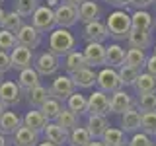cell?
I'll return each mask as SVG.
<instances>
[{
	"label": "cell",
	"mask_w": 156,
	"mask_h": 146,
	"mask_svg": "<svg viewBox=\"0 0 156 146\" xmlns=\"http://www.w3.org/2000/svg\"><path fill=\"white\" fill-rule=\"evenodd\" d=\"M31 26L37 29L39 33H51L55 29V10H51L49 6H39L35 10V14L31 16Z\"/></svg>",
	"instance_id": "5b68a950"
},
{
	"label": "cell",
	"mask_w": 156,
	"mask_h": 146,
	"mask_svg": "<svg viewBox=\"0 0 156 146\" xmlns=\"http://www.w3.org/2000/svg\"><path fill=\"white\" fill-rule=\"evenodd\" d=\"M4 111H6V107H4V103H2V101H0V117L4 115Z\"/></svg>",
	"instance_id": "816d5d0a"
},
{
	"label": "cell",
	"mask_w": 156,
	"mask_h": 146,
	"mask_svg": "<svg viewBox=\"0 0 156 146\" xmlns=\"http://www.w3.org/2000/svg\"><path fill=\"white\" fill-rule=\"evenodd\" d=\"M105 27L109 37H113L115 41H125V39H129V33L133 31V22H131V16L127 14V10H115L109 14Z\"/></svg>",
	"instance_id": "6da1fadb"
},
{
	"label": "cell",
	"mask_w": 156,
	"mask_h": 146,
	"mask_svg": "<svg viewBox=\"0 0 156 146\" xmlns=\"http://www.w3.org/2000/svg\"><path fill=\"white\" fill-rule=\"evenodd\" d=\"M43 113V117L49 121V123H55V119L58 117V113L62 111V103L57 99H53V97H49V99L45 101V103L41 105V109H39Z\"/></svg>",
	"instance_id": "d6a6232c"
},
{
	"label": "cell",
	"mask_w": 156,
	"mask_h": 146,
	"mask_svg": "<svg viewBox=\"0 0 156 146\" xmlns=\"http://www.w3.org/2000/svg\"><path fill=\"white\" fill-rule=\"evenodd\" d=\"M49 97H51V96H49V90H47L45 86L39 84L37 88H33V90L27 94V101H29V105H31V107H35V109H41V105L45 103Z\"/></svg>",
	"instance_id": "1f68e13d"
},
{
	"label": "cell",
	"mask_w": 156,
	"mask_h": 146,
	"mask_svg": "<svg viewBox=\"0 0 156 146\" xmlns=\"http://www.w3.org/2000/svg\"><path fill=\"white\" fill-rule=\"evenodd\" d=\"M37 146H55V144H51V142H47V140H45V142H39Z\"/></svg>",
	"instance_id": "f5cc1de1"
},
{
	"label": "cell",
	"mask_w": 156,
	"mask_h": 146,
	"mask_svg": "<svg viewBox=\"0 0 156 146\" xmlns=\"http://www.w3.org/2000/svg\"><path fill=\"white\" fill-rule=\"evenodd\" d=\"M136 109L140 111V115L156 113V92H150V94H143V96H140L139 103H136Z\"/></svg>",
	"instance_id": "8d00e7d4"
},
{
	"label": "cell",
	"mask_w": 156,
	"mask_h": 146,
	"mask_svg": "<svg viewBox=\"0 0 156 146\" xmlns=\"http://www.w3.org/2000/svg\"><path fill=\"white\" fill-rule=\"evenodd\" d=\"M65 4H68V6H72V8H78L80 4H84L86 0H62Z\"/></svg>",
	"instance_id": "7dc6e473"
},
{
	"label": "cell",
	"mask_w": 156,
	"mask_h": 146,
	"mask_svg": "<svg viewBox=\"0 0 156 146\" xmlns=\"http://www.w3.org/2000/svg\"><path fill=\"white\" fill-rule=\"evenodd\" d=\"M74 47H76V39L68 29L57 27L51 31V35H49V53H53L57 58L66 57L68 53L74 51Z\"/></svg>",
	"instance_id": "7a4b0ae2"
},
{
	"label": "cell",
	"mask_w": 156,
	"mask_h": 146,
	"mask_svg": "<svg viewBox=\"0 0 156 146\" xmlns=\"http://www.w3.org/2000/svg\"><path fill=\"white\" fill-rule=\"evenodd\" d=\"M10 68H12V62H10V53H4L0 51V72H8Z\"/></svg>",
	"instance_id": "ee69618b"
},
{
	"label": "cell",
	"mask_w": 156,
	"mask_h": 146,
	"mask_svg": "<svg viewBox=\"0 0 156 146\" xmlns=\"http://www.w3.org/2000/svg\"><path fill=\"white\" fill-rule=\"evenodd\" d=\"M12 144L14 146H37L39 144V134L22 125L16 130V134H14V142Z\"/></svg>",
	"instance_id": "484cf974"
},
{
	"label": "cell",
	"mask_w": 156,
	"mask_h": 146,
	"mask_svg": "<svg viewBox=\"0 0 156 146\" xmlns=\"http://www.w3.org/2000/svg\"><path fill=\"white\" fill-rule=\"evenodd\" d=\"M23 125V121H22V117H20L16 111H4V115L0 117V134H16V130L20 129V127Z\"/></svg>",
	"instance_id": "2e32d148"
},
{
	"label": "cell",
	"mask_w": 156,
	"mask_h": 146,
	"mask_svg": "<svg viewBox=\"0 0 156 146\" xmlns=\"http://www.w3.org/2000/svg\"><path fill=\"white\" fill-rule=\"evenodd\" d=\"M76 22H78V8H72V6H68L65 2H61L55 8V23H57V27L68 29V27L74 26Z\"/></svg>",
	"instance_id": "ba28073f"
},
{
	"label": "cell",
	"mask_w": 156,
	"mask_h": 146,
	"mask_svg": "<svg viewBox=\"0 0 156 146\" xmlns=\"http://www.w3.org/2000/svg\"><path fill=\"white\" fill-rule=\"evenodd\" d=\"M125 55H127V51L119 43H113V45L105 47V64H107V68L119 70V68L125 64Z\"/></svg>",
	"instance_id": "9a60e30c"
},
{
	"label": "cell",
	"mask_w": 156,
	"mask_h": 146,
	"mask_svg": "<svg viewBox=\"0 0 156 146\" xmlns=\"http://www.w3.org/2000/svg\"><path fill=\"white\" fill-rule=\"evenodd\" d=\"M107 2H109L111 6H115L117 10H125L127 6H129V2H131V0H107Z\"/></svg>",
	"instance_id": "bcb514c9"
},
{
	"label": "cell",
	"mask_w": 156,
	"mask_h": 146,
	"mask_svg": "<svg viewBox=\"0 0 156 146\" xmlns=\"http://www.w3.org/2000/svg\"><path fill=\"white\" fill-rule=\"evenodd\" d=\"M101 142H104V146H125V133L121 129L109 127L105 134L101 136Z\"/></svg>",
	"instance_id": "d590c367"
},
{
	"label": "cell",
	"mask_w": 156,
	"mask_h": 146,
	"mask_svg": "<svg viewBox=\"0 0 156 146\" xmlns=\"http://www.w3.org/2000/svg\"><path fill=\"white\" fill-rule=\"evenodd\" d=\"M92 142V136L86 127H76L68 133V144L70 146H88Z\"/></svg>",
	"instance_id": "4dcf8cb0"
},
{
	"label": "cell",
	"mask_w": 156,
	"mask_h": 146,
	"mask_svg": "<svg viewBox=\"0 0 156 146\" xmlns=\"http://www.w3.org/2000/svg\"><path fill=\"white\" fill-rule=\"evenodd\" d=\"M2 82H4V80H2V72H0V84H2Z\"/></svg>",
	"instance_id": "db71d44e"
},
{
	"label": "cell",
	"mask_w": 156,
	"mask_h": 146,
	"mask_svg": "<svg viewBox=\"0 0 156 146\" xmlns=\"http://www.w3.org/2000/svg\"><path fill=\"white\" fill-rule=\"evenodd\" d=\"M16 41H18L20 47H26L29 51H33V49H37L39 43H41V33H39L31 23H29V26L23 23V27L16 33Z\"/></svg>",
	"instance_id": "9c48e42d"
},
{
	"label": "cell",
	"mask_w": 156,
	"mask_h": 146,
	"mask_svg": "<svg viewBox=\"0 0 156 146\" xmlns=\"http://www.w3.org/2000/svg\"><path fill=\"white\" fill-rule=\"evenodd\" d=\"M135 90H136V94H139V96L156 92V78L150 76L148 72H140L139 78H136V82H135Z\"/></svg>",
	"instance_id": "f546056e"
},
{
	"label": "cell",
	"mask_w": 156,
	"mask_h": 146,
	"mask_svg": "<svg viewBox=\"0 0 156 146\" xmlns=\"http://www.w3.org/2000/svg\"><path fill=\"white\" fill-rule=\"evenodd\" d=\"M82 55H84L86 64L90 68L105 64V45L104 43H88L86 49L82 51Z\"/></svg>",
	"instance_id": "4fadbf2b"
},
{
	"label": "cell",
	"mask_w": 156,
	"mask_h": 146,
	"mask_svg": "<svg viewBox=\"0 0 156 146\" xmlns=\"http://www.w3.org/2000/svg\"><path fill=\"white\" fill-rule=\"evenodd\" d=\"M92 2H96V0H92Z\"/></svg>",
	"instance_id": "9f6ffc18"
},
{
	"label": "cell",
	"mask_w": 156,
	"mask_h": 146,
	"mask_svg": "<svg viewBox=\"0 0 156 146\" xmlns=\"http://www.w3.org/2000/svg\"><path fill=\"white\" fill-rule=\"evenodd\" d=\"M18 47V41H16V35L14 33L6 31V29H0V51L4 53H10Z\"/></svg>",
	"instance_id": "60d3db41"
},
{
	"label": "cell",
	"mask_w": 156,
	"mask_h": 146,
	"mask_svg": "<svg viewBox=\"0 0 156 146\" xmlns=\"http://www.w3.org/2000/svg\"><path fill=\"white\" fill-rule=\"evenodd\" d=\"M72 82H74L76 88H80V90H88V88H94L96 86V80H98V72L94 68L86 66L82 68V70H78L76 74H72Z\"/></svg>",
	"instance_id": "d6986e66"
},
{
	"label": "cell",
	"mask_w": 156,
	"mask_h": 146,
	"mask_svg": "<svg viewBox=\"0 0 156 146\" xmlns=\"http://www.w3.org/2000/svg\"><path fill=\"white\" fill-rule=\"evenodd\" d=\"M117 72H119V78H121V84L123 86H135L136 78H139V74H140L139 70H135V68H131L127 64H123Z\"/></svg>",
	"instance_id": "ab89813d"
},
{
	"label": "cell",
	"mask_w": 156,
	"mask_h": 146,
	"mask_svg": "<svg viewBox=\"0 0 156 146\" xmlns=\"http://www.w3.org/2000/svg\"><path fill=\"white\" fill-rule=\"evenodd\" d=\"M22 27H23V18L20 16L16 10H14V12H6L4 22H2V29H6V31H10V33L16 35Z\"/></svg>",
	"instance_id": "836d02e7"
},
{
	"label": "cell",
	"mask_w": 156,
	"mask_h": 146,
	"mask_svg": "<svg viewBox=\"0 0 156 146\" xmlns=\"http://www.w3.org/2000/svg\"><path fill=\"white\" fill-rule=\"evenodd\" d=\"M131 22H133L135 31L152 33V29H154V18L146 10H136V12H133L131 14Z\"/></svg>",
	"instance_id": "ac0fdd59"
},
{
	"label": "cell",
	"mask_w": 156,
	"mask_h": 146,
	"mask_svg": "<svg viewBox=\"0 0 156 146\" xmlns=\"http://www.w3.org/2000/svg\"><path fill=\"white\" fill-rule=\"evenodd\" d=\"M125 146H127V144H125Z\"/></svg>",
	"instance_id": "680465c9"
},
{
	"label": "cell",
	"mask_w": 156,
	"mask_h": 146,
	"mask_svg": "<svg viewBox=\"0 0 156 146\" xmlns=\"http://www.w3.org/2000/svg\"><path fill=\"white\" fill-rule=\"evenodd\" d=\"M74 92H76V86H74V82H72V78L68 74L55 76L53 84L49 86V96L57 101H66Z\"/></svg>",
	"instance_id": "3957f363"
},
{
	"label": "cell",
	"mask_w": 156,
	"mask_h": 146,
	"mask_svg": "<svg viewBox=\"0 0 156 146\" xmlns=\"http://www.w3.org/2000/svg\"><path fill=\"white\" fill-rule=\"evenodd\" d=\"M127 43H129L131 49H140V51H144V49H148L152 45V35L150 33H144V31H131L129 33V39H127Z\"/></svg>",
	"instance_id": "83f0119b"
},
{
	"label": "cell",
	"mask_w": 156,
	"mask_h": 146,
	"mask_svg": "<svg viewBox=\"0 0 156 146\" xmlns=\"http://www.w3.org/2000/svg\"><path fill=\"white\" fill-rule=\"evenodd\" d=\"M84 39L86 43H104L109 33H107V27L104 22L96 19V22H90V23H84Z\"/></svg>",
	"instance_id": "5bb4252c"
},
{
	"label": "cell",
	"mask_w": 156,
	"mask_h": 146,
	"mask_svg": "<svg viewBox=\"0 0 156 146\" xmlns=\"http://www.w3.org/2000/svg\"><path fill=\"white\" fill-rule=\"evenodd\" d=\"M146 58H148V57H146L144 51H140V49H129L127 55H125V64L140 72L146 66Z\"/></svg>",
	"instance_id": "f1b7e54d"
},
{
	"label": "cell",
	"mask_w": 156,
	"mask_h": 146,
	"mask_svg": "<svg viewBox=\"0 0 156 146\" xmlns=\"http://www.w3.org/2000/svg\"><path fill=\"white\" fill-rule=\"evenodd\" d=\"M23 127H27V129H31L33 133H43L45 130V127L49 125V121L43 117V113L39 109H31V111H27L26 115H23Z\"/></svg>",
	"instance_id": "ffe728a7"
},
{
	"label": "cell",
	"mask_w": 156,
	"mask_h": 146,
	"mask_svg": "<svg viewBox=\"0 0 156 146\" xmlns=\"http://www.w3.org/2000/svg\"><path fill=\"white\" fill-rule=\"evenodd\" d=\"M154 146H156V144H154Z\"/></svg>",
	"instance_id": "91938a15"
},
{
	"label": "cell",
	"mask_w": 156,
	"mask_h": 146,
	"mask_svg": "<svg viewBox=\"0 0 156 146\" xmlns=\"http://www.w3.org/2000/svg\"><path fill=\"white\" fill-rule=\"evenodd\" d=\"M20 99H22V90H20V86L12 80H4L2 84H0V101L4 103V107L18 105Z\"/></svg>",
	"instance_id": "8fae6325"
},
{
	"label": "cell",
	"mask_w": 156,
	"mask_h": 146,
	"mask_svg": "<svg viewBox=\"0 0 156 146\" xmlns=\"http://www.w3.org/2000/svg\"><path fill=\"white\" fill-rule=\"evenodd\" d=\"M43 134H45V140L55 146H62L65 142H68V133L62 127H58L57 123H49L45 127V130H43Z\"/></svg>",
	"instance_id": "603a6c76"
},
{
	"label": "cell",
	"mask_w": 156,
	"mask_h": 146,
	"mask_svg": "<svg viewBox=\"0 0 156 146\" xmlns=\"http://www.w3.org/2000/svg\"><path fill=\"white\" fill-rule=\"evenodd\" d=\"M4 16H6V12H4V10L0 8V29H2V22H4Z\"/></svg>",
	"instance_id": "c3c4849f"
},
{
	"label": "cell",
	"mask_w": 156,
	"mask_h": 146,
	"mask_svg": "<svg viewBox=\"0 0 156 146\" xmlns=\"http://www.w3.org/2000/svg\"><path fill=\"white\" fill-rule=\"evenodd\" d=\"M121 130L123 133H133V134L140 130V111L136 107L121 115Z\"/></svg>",
	"instance_id": "7402d4cb"
},
{
	"label": "cell",
	"mask_w": 156,
	"mask_h": 146,
	"mask_svg": "<svg viewBox=\"0 0 156 146\" xmlns=\"http://www.w3.org/2000/svg\"><path fill=\"white\" fill-rule=\"evenodd\" d=\"M154 55H156V47H154Z\"/></svg>",
	"instance_id": "11a10c76"
},
{
	"label": "cell",
	"mask_w": 156,
	"mask_h": 146,
	"mask_svg": "<svg viewBox=\"0 0 156 146\" xmlns=\"http://www.w3.org/2000/svg\"><path fill=\"white\" fill-rule=\"evenodd\" d=\"M10 62H12V68L18 72L26 70V68H31L33 66V51L18 45L14 51H10Z\"/></svg>",
	"instance_id": "30bf717a"
},
{
	"label": "cell",
	"mask_w": 156,
	"mask_h": 146,
	"mask_svg": "<svg viewBox=\"0 0 156 146\" xmlns=\"http://www.w3.org/2000/svg\"><path fill=\"white\" fill-rule=\"evenodd\" d=\"M33 68L39 76H55L57 70L61 68V58H57L53 53H41L35 61H33Z\"/></svg>",
	"instance_id": "8992f818"
},
{
	"label": "cell",
	"mask_w": 156,
	"mask_h": 146,
	"mask_svg": "<svg viewBox=\"0 0 156 146\" xmlns=\"http://www.w3.org/2000/svg\"><path fill=\"white\" fill-rule=\"evenodd\" d=\"M152 4H156V0H131L129 6L135 8V12H136V10H146L148 6H152Z\"/></svg>",
	"instance_id": "7bdbcfd3"
},
{
	"label": "cell",
	"mask_w": 156,
	"mask_h": 146,
	"mask_svg": "<svg viewBox=\"0 0 156 146\" xmlns=\"http://www.w3.org/2000/svg\"><path fill=\"white\" fill-rule=\"evenodd\" d=\"M66 109L72 111L74 115H86L88 113V97L82 96L80 92H74L70 97L66 99Z\"/></svg>",
	"instance_id": "4316f807"
},
{
	"label": "cell",
	"mask_w": 156,
	"mask_h": 146,
	"mask_svg": "<svg viewBox=\"0 0 156 146\" xmlns=\"http://www.w3.org/2000/svg\"><path fill=\"white\" fill-rule=\"evenodd\" d=\"M101 14V8L98 6V2H92V0H86L84 4L78 6V19L84 23H90V22H96Z\"/></svg>",
	"instance_id": "d4e9b609"
},
{
	"label": "cell",
	"mask_w": 156,
	"mask_h": 146,
	"mask_svg": "<svg viewBox=\"0 0 156 146\" xmlns=\"http://www.w3.org/2000/svg\"><path fill=\"white\" fill-rule=\"evenodd\" d=\"M55 123L58 127H62L66 133H70L72 129H76V127H78V115H74L72 111H68V109L62 107V111L58 113V117L55 119Z\"/></svg>",
	"instance_id": "e575fe53"
},
{
	"label": "cell",
	"mask_w": 156,
	"mask_h": 146,
	"mask_svg": "<svg viewBox=\"0 0 156 146\" xmlns=\"http://www.w3.org/2000/svg\"><path fill=\"white\" fill-rule=\"evenodd\" d=\"M127 146H154V144H152V140H150V136H146L144 133H140V130H139V133L133 134V138L129 140V144H127Z\"/></svg>",
	"instance_id": "b9f144b4"
},
{
	"label": "cell",
	"mask_w": 156,
	"mask_h": 146,
	"mask_svg": "<svg viewBox=\"0 0 156 146\" xmlns=\"http://www.w3.org/2000/svg\"><path fill=\"white\" fill-rule=\"evenodd\" d=\"M39 6H41V4H39V0H16V12L22 18L33 16Z\"/></svg>",
	"instance_id": "74e56055"
},
{
	"label": "cell",
	"mask_w": 156,
	"mask_h": 146,
	"mask_svg": "<svg viewBox=\"0 0 156 146\" xmlns=\"http://www.w3.org/2000/svg\"><path fill=\"white\" fill-rule=\"evenodd\" d=\"M88 146H104V142H101V140H92Z\"/></svg>",
	"instance_id": "681fc988"
},
{
	"label": "cell",
	"mask_w": 156,
	"mask_h": 146,
	"mask_svg": "<svg viewBox=\"0 0 156 146\" xmlns=\"http://www.w3.org/2000/svg\"><path fill=\"white\" fill-rule=\"evenodd\" d=\"M109 113V96L100 90H94L88 96V115H101Z\"/></svg>",
	"instance_id": "52a82bcc"
},
{
	"label": "cell",
	"mask_w": 156,
	"mask_h": 146,
	"mask_svg": "<svg viewBox=\"0 0 156 146\" xmlns=\"http://www.w3.org/2000/svg\"><path fill=\"white\" fill-rule=\"evenodd\" d=\"M0 2H2V0H0Z\"/></svg>",
	"instance_id": "6f0895ef"
},
{
	"label": "cell",
	"mask_w": 156,
	"mask_h": 146,
	"mask_svg": "<svg viewBox=\"0 0 156 146\" xmlns=\"http://www.w3.org/2000/svg\"><path fill=\"white\" fill-rule=\"evenodd\" d=\"M86 58L84 55H82V51H72V53H68V55L65 57V70H66V74L68 76H72V74H76L78 70H82V68H86Z\"/></svg>",
	"instance_id": "cb8c5ba5"
},
{
	"label": "cell",
	"mask_w": 156,
	"mask_h": 146,
	"mask_svg": "<svg viewBox=\"0 0 156 146\" xmlns=\"http://www.w3.org/2000/svg\"><path fill=\"white\" fill-rule=\"evenodd\" d=\"M86 129H88V133H90L92 140H101V136L109 129V123H107V119L101 117V115H88Z\"/></svg>",
	"instance_id": "e0dca14e"
},
{
	"label": "cell",
	"mask_w": 156,
	"mask_h": 146,
	"mask_svg": "<svg viewBox=\"0 0 156 146\" xmlns=\"http://www.w3.org/2000/svg\"><path fill=\"white\" fill-rule=\"evenodd\" d=\"M133 107H135V101L127 92L119 90V92H115V94H111V97H109V113L123 115L129 109H133Z\"/></svg>",
	"instance_id": "7c38bea8"
},
{
	"label": "cell",
	"mask_w": 156,
	"mask_h": 146,
	"mask_svg": "<svg viewBox=\"0 0 156 146\" xmlns=\"http://www.w3.org/2000/svg\"><path fill=\"white\" fill-rule=\"evenodd\" d=\"M39 78H41V76H39L37 72H35V68L31 66V68H26V70L20 72L16 84L20 86V90H22V92L29 94L33 88H37V86H39Z\"/></svg>",
	"instance_id": "44dd1931"
},
{
	"label": "cell",
	"mask_w": 156,
	"mask_h": 146,
	"mask_svg": "<svg viewBox=\"0 0 156 146\" xmlns=\"http://www.w3.org/2000/svg\"><path fill=\"white\" fill-rule=\"evenodd\" d=\"M146 72H148L150 76H154L156 78V55H152V57H148L146 58Z\"/></svg>",
	"instance_id": "f6af8a7d"
},
{
	"label": "cell",
	"mask_w": 156,
	"mask_h": 146,
	"mask_svg": "<svg viewBox=\"0 0 156 146\" xmlns=\"http://www.w3.org/2000/svg\"><path fill=\"white\" fill-rule=\"evenodd\" d=\"M140 133L146 136H156V113L140 115Z\"/></svg>",
	"instance_id": "f35d334b"
},
{
	"label": "cell",
	"mask_w": 156,
	"mask_h": 146,
	"mask_svg": "<svg viewBox=\"0 0 156 146\" xmlns=\"http://www.w3.org/2000/svg\"><path fill=\"white\" fill-rule=\"evenodd\" d=\"M0 146H8V142H6V136H4V134H0Z\"/></svg>",
	"instance_id": "f907efd6"
},
{
	"label": "cell",
	"mask_w": 156,
	"mask_h": 146,
	"mask_svg": "<svg viewBox=\"0 0 156 146\" xmlns=\"http://www.w3.org/2000/svg\"><path fill=\"white\" fill-rule=\"evenodd\" d=\"M96 86L100 88V92L104 94H115V92L123 90V84H121V78H119V72L113 70V68H101L98 72V80H96Z\"/></svg>",
	"instance_id": "277c9868"
}]
</instances>
